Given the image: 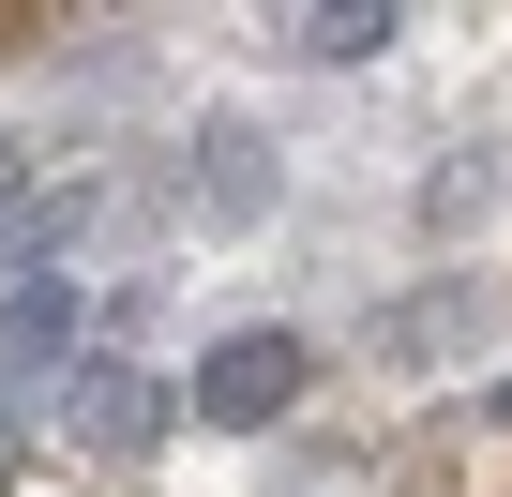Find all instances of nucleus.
<instances>
[{
	"label": "nucleus",
	"instance_id": "1",
	"mask_svg": "<svg viewBox=\"0 0 512 497\" xmlns=\"http://www.w3.org/2000/svg\"><path fill=\"white\" fill-rule=\"evenodd\" d=\"M287 392H302V332H226V347L196 362V392H181V407H196V422H226V437H256Z\"/></svg>",
	"mask_w": 512,
	"mask_h": 497
},
{
	"label": "nucleus",
	"instance_id": "2",
	"mask_svg": "<svg viewBox=\"0 0 512 497\" xmlns=\"http://www.w3.org/2000/svg\"><path fill=\"white\" fill-rule=\"evenodd\" d=\"M91 211H106V181H46L16 226H0V287H16V272H46L61 241H91Z\"/></svg>",
	"mask_w": 512,
	"mask_h": 497
},
{
	"label": "nucleus",
	"instance_id": "3",
	"mask_svg": "<svg viewBox=\"0 0 512 497\" xmlns=\"http://www.w3.org/2000/svg\"><path fill=\"white\" fill-rule=\"evenodd\" d=\"M392 31H407V16H392V0H317V16H287L272 46H287V61H377Z\"/></svg>",
	"mask_w": 512,
	"mask_h": 497
},
{
	"label": "nucleus",
	"instance_id": "4",
	"mask_svg": "<svg viewBox=\"0 0 512 497\" xmlns=\"http://www.w3.org/2000/svg\"><path fill=\"white\" fill-rule=\"evenodd\" d=\"M196 151H211V226H256V211H272V166H256V136H241V121H211Z\"/></svg>",
	"mask_w": 512,
	"mask_h": 497
},
{
	"label": "nucleus",
	"instance_id": "5",
	"mask_svg": "<svg viewBox=\"0 0 512 497\" xmlns=\"http://www.w3.org/2000/svg\"><path fill=\"white\" fill-rule=\"evenodd\" d=\"M61 332H76V302H61V287H31V302H0V377H31V362H46Z\"/></svg>",
	"mask_w": 512,
	"mask_h": 497
},
{
	"label": "nucleus",
	"instance_id": "6",
	"mask_svg": "<svg viewBox=\"0 0 512 497\" xmlns=\"http://www.w3.org/2000/svg\"><path fill=\"white\" fill-rule=\"evenodd\" d=\"M31 181H46V151H31V136H0V196H31Z\"/></svg>",
	"mask_w": 512,
	"mask_h": 497
},
{
	"label": "nucleus",
	"instance_id": "7",
	"mask_svg": "<svg viewBox=\"0 0 512 497\" xmlns=\"http://www.w3.org/2000/svg\"><path fill=\"white\" fill-rule=\"evenodd\" d=\"M482 407H497V422H512V377H497V392H482Z\"/></svg>",
	"mask_w": 512,
	"mask_h": 497
}]
</instances>
